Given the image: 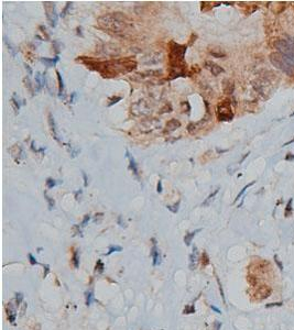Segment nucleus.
Returning <instances> with one entry per match:
<instances>
[{
	"instance_id": "obj_9",
	"label": "nucleus",
	"mask_w": 294,
	"mask_h": 330,
	"mask_svg": "<svg viewBox=\"0 0 294 330\" xmlns=\"http://www.w3.org/2000/svg\"><path fill=\"white\" fill-rule=\"evenodd\" d=\"M205 68H207L214 76H218L219 74H222V73L225 72V70H224L222 67H220V66L217 65V64L213 63V62H210V61H206V62H205Z\"/></svg>"
},
{
	"instance_id": "obj_14",
	"label": "nucleus",
	"mask_w": 294,
	"mask_h": 330,
	"mask_svg": "<svg viewBox=\"0 0 294 330\" xmlns=\"http://www.w3.org/2000/svg\"><path fill=\"white\" fill-rule=\"evenodd\" d=\"M197 262H198V252H197V248L194 246L193 252L190 255V268L195 270V267L197 265Z\"/></svg>"
},
{
	"instance_id": "obj_46",
	"label": "nucleus",
	"mask_w": 294,
	"mask_h": 330,
	"mask_svg": "<svg viewBox=\"0 0 294 330\" xmlns=\"http://www.w3.org/2000/svg\"><path fill=\"white\" fill-rule=\"evenodd\" d=\"M82 193H83L82 189L77 190V191L75 193V198H76V200H79V199H80V195H82Z\"/></svg>"
},
{
	"instance_id": "obj_30",
	"label": "nucleus",
	"mask_w": 294,
	"mask_h": 330,
	"mask_svg": "<svg viewBox=\"0 0 294 330\" xmlns=\"http://www.w3.org/2000/svg\"><path fill=\"white\" fill-rule=\"evenodd\" d=\"M121 251H122L121 246H110V248H109V251L106 253V255H109V254H111V253H114V252H121Z\"/></svg>"
},
{
	"instance_id": "obj_16",
	"label": "nucleus",
	"mask_w": 294,
	"mask_h": 330,
	"mask_svg": "<svg viewBox=\"0 0 294 330\" xmlns=\"http://www.w3.org/2000/svg\"><path fill=\"white\" fill-rule=\"evenodd\" d=\"M7 314H8V318H9V321H10L11 323H13V325H15L17 314H15V307H13V306L11 305V303H9V305H8Z\"/></svg>"
},
{
	"instance_id": "obj_24",
	"label": "nucleus",
	"mask_w": 294,
	"mask_h": 330,
	"mask_svg": "<svg viewBox=\"0 0 294 330\" xmlns=\"http://www.w3.org/2000/svg\"><path fill=\"white\" fill-rule=\"evenodd\" d=\"M73 264H74V267H75V268H78V267H79V253H78V250H74V253H73Z\"/></svg>"
},
{
	"instance_id": "obj_28",
	"label": "nucleus",
	"mask_w": 294,
	"mask_h": 330,
	"mask_svg": "<svg viewBox=\"0 0 294 330\" xmlns=\"http://www.w3.org/2000/svg\"><path fill=\"white\" fill-rule=\"evenodd\" d=\"M95 268H96V270H95L96 273H97V272H98V273H102V272H104V268H105V265H104V263H102L100 260H98L97 263H96V267H95Z\"/></svg>"
},
{
	"instance_id": "obj_32",
	"label": "nucleus",
	"mask_w": 294,
	"mask_h": 330,
	"mask_svg": "<svg viewBox=\"0 0 294 330\" xmlns=\"http://www.w3.org/2000/svg\"><path fill=\"white\" fill-rule=\"evenodd\" d=\"M292 201H293V198H291L287 204V208H285V216H290V214L292 212Z\"/></svg>"
},
{
	"instance_id": "obj_35",
	"label": "nucleus",
	"mask_w": 294,
	"mask_h": 330,
	"mask_svg": "<svg viewBox=\"0 0 294 330\" xmlns=\"http://www.w3.org/2000/svg\"><path fill=\"white\" fill-rule=\"evenodd\" d=\"M5 42H6V44H7L8 50H9L10 54H11L12 56L15 57V54H17V51H15V48H13V46H12V45H11V44H10V43H8V42H7V40H6V39H5Z\"/></svg>"
},
{
	"instance_id": "obj_55",
	"label": "nucleus",
	"mask_w": 294,
	"mask_h": 330,
	"mask_svg": "<svg viewBox=\"0 0 294 330\" xmlns=\"http://www.w3.org/2000/svg\"><path fill=\"white\" fill-rule=\"evenodd\" d=\"M294 116V111H293V113H292V114H291V117H293Z\"/></svg>"
},
{
	"instance_id": "obj_44",
	"label": "nucleus",
	"mask_w": 294,
	"mask_h": 330,
	"mask_svg": "<svg viewBox=\"0 0 294 330\" xmlns=\"http://www.w3.org/2000/svg\"><path fill=\"white\" fill-rule=\"evenodd\" d=\"M24 82H25V86H28L30 90H32V86H31V82H30L29 78H24Z\"/></svg>"
},
{
	"instance_id": "obj_34",
	"label": "nucleus",
	"mask_w": 294,
	"mask_h": 330,
	"mask_svg": "<svg viewBox=\"0 0 294 330\" xmlns=\"http://www.w3.org/2000/svg\"><path fill=\"white\" fill-rule=\"evenodd\" d=\"M72 5H73V3H72V2H70V1L66 3V7L63 9V11H62V12H61V14H60V17H61V18H64L65 15L67 14V12H68V9L71 8V6H72Z\"/></svg>"
},
{
	"instance_id": "obj_22",
	"label": "nucleus",
	"mask_w": 294,
	"mask_h": 330,
	"mask_svg": "<svg viewBox=\"0 0 294 330\" xmlns=\"http://www.w3.org/2000/svg\"><path fill=\"white\" fill-rule=\"evenodd\" d=\"M11 104H12V106H13V109H15V112H19V109H20V101H19V98L17 97V95L15 94H13V96H12V98H11Z\"/></svg>"
},
{
	"instance_id": "obj_17",
	"label": "nucleus",
	"mask_w": 294,
	"mask_h": 330,
	"mask_svg": "<svg viewBox=\"0 0 294 330\" xmlns=\"http://www.w3.org/2000/svg\"><path fill=\"white\" fill-rule=\"evenodd\" d=\"M179 127H181V122L179 120L171 119L170 121H167V123H166V131L167 132H172V131L176 130Z\"/></svg>"
},
{
	"instance_id": "obj_49",
	"label": "nucleus",
	"mask_w": 294,
	"mask_h": 330,
	"mask_svg": "<svg viewBox=\"0 0 294 330\" xmlns=\"http://www.w3.org/2000/svg\"><path fill=\"white\" fill-rule=\"evenodd\" d=\"M281 305H282V303H277V304H269V305H267L265 307L269 308V307H272V306H281Z\"/></svg>"
},
{
	"instance_id": "obj_11",
	"label": "nucleus",
	"mask_w": 294,
	"mask_h": 330,
	"mask_svg": "<svg viewBox=\"0 0 294 330\" xmlns=\"http://www.w3.org/2000/svg\"><path fill=\"white\" fill-rule=\"evenodd\" d=\"M35 82H36V88L35 91H40L44 86H46V78H45V74H41V73H36L35 74Z\"/></svg>"
},
{
	"instance_id": "obj_48",
	"label": "nucleus",
	"mask_w": 294,
	"mask_h": 330,
	"mask_svg": "<svg viewBox=\"0 0 294 330\" xmlns=\"http://www.w3.org/2000/svg\"><path fill=\"white\" fill-rule=\"evenodd\" d=\"M210 308L213 309V310H214V311H216V313H217V314H222V311H220V309H218V308H217V307H215V306H214V305H212V306H210Z\"/></svg>"
},
{
	"instance_id": "obj_8",
	"label": "nucleus",
	"mask_w": 294,
	"mask_h": 330,
	"mask_svg": "<svg viewBox=\"0 0 294 330\" xmlns=\"http://www.w3.org/2000/svg\"><path fill=\"white\" fill-rule=\"evenodd\" d=\"M10 152L12 154V157L15 159V161L19 164L22 160H24V150L22 148L21 145H18L15 144L13 148L10 149Z\"/></svg>"
},
{
	"instance_id": "obj_7",
	"label": "nucleus",
	"mask_w": 294,
	"mask_h": 330,
	"mask_svg": "<svg viewBox=\"0 0 294 330\" xmlns=\"http://www.w3.org/2000/svg\"><path fill=\"white\" fill-rule=\"evenodd\" d=\"M152 248H151V256L153 259V266H157L161 263V258H160V252H159L158 246H157V240L155 238H152Z\"/></svg>"
},
{
	"instance_id": "obj_43",
	"label": "nucleus",
	"mask_w": 294,
	"mask_h": 330,
	"mask_svg": "<svg viewBox=\"0 0 294 330\" xmlns=\"http://www.w3.org/2000/svg\"><path fill=\"white\" fill-rule=\"evenodd\" d=\"M274 260H275V262H277V264H278V266H279V268L282 271L283 270V266H282V263L280 262L279 258H278V255H274Z\"/></svg>"
},
{
	"instance_id": "obj_4",
	"label": "nucleus",
	"mask_w": 294,
	"mask_h": 330,
	"mask_svg": "<svg viewBox=\"0 0 294 330\" xmlns=\"http://www.w3.org/2000/svg\"><path fill=\"white\" fill-rule=\"evenodd\" d=\"M270 62L273 66H275L278 70H282L283 73H285L289 76H293L294 75V66L293 64L291 63L287 58L281 55L280 53H275L273 52L270 54Z\"/></svg>"
},
{
	"instance_id": "obj_10",
	"label": "nucleus",
	"mask_w": 294,
	"mask_h": 330,
	"mask_svg": "<svg viewBox=\"0 0 294 330\" xmlns=\"http://www.w3.org/2000/svg\"><path fill=\"white\" fill-rule=\"evenodd\" d=\"M135 105H136L137 107H139V109H138V110H136V111H132V113H135V114H137V116H144V114H147V113L144 112L143 110H145V111H147L148 113L151 111L150 108L147 106V102H145L144 100H140L139 102H137V104H135Z\"/></svg>"
},
{
	"instance_id": "obj_1",
	"label": "nucleus",
	"mask_w": 294,
	"mask_h": 330,
	"mask_svg": "<svg viewBox=\"0 0 294 330\" xmlns=\"http://www.w3.org/2000/svg\"><path fill=\"white\" fill-rule=\"evenodd\" d=\"M96 70L102 76H116L119 73H128L136 68V63L131 60H116L110 62L96 63Z\"/></svg>"
},
{
	"instance_id": "obj_45",
	"label": "nucleus",
	"mask_w": 294,
	"mask_h": 330,
	"mask_svg": "<svg viewBox=\"0 0 294 330\" xmlns=\"http://www.w3.org/2000/svg\"><path fill=\"white\" fill-rule=\"evenodd\" d=\"M43 266L45 267V273L43 274V277L45 278V277L48 276V274L50 273V266H49V265H43Z\"/></svg>"
},
{
	"instance_id": "obj_33",
	"label": "nucleus",
	"mask_w": 294,
	"mask_h": 330,
	"mask_svg": "<svg viewBox=\"0 0 294 330\" xmlns=\"http://www.w3.org/2000/svg\"><path fill=\"white\" fill-rule=\"evenodd\" d=\"M22 301H23V294L22 293H17L15 294V306H20Z\"/></svg>"
},
{
	"instance_id": "obj_21",
	"label": "nucleus",
	"mask_w": 294,
	"mask_h": 330,
	"mask_svg": "<svg viewBox=\"0 0 294 330\" xmlns=\"http://www.w3.org/2000/svg\"><path fill=\"white\" fill-rule=\"evenodd\" d=\"M218 191H219V188H216V189L214 190V191H213L212 194H209L207 198H206V199H205V200L203 201V204H202V206H203V207H207V206H209V205L212 204V201L214 200V198H215V196H216V195H217V194H218Z\"/></svg>"
},
{
	"instance_id": "obj_31",
	"label": "nucleus",
	"mask_w": 294,
	"mask_h": 330,
	"mask_svg": "<svg viewBox=\"0 0 294 330\" xmlns=\"http://www.w3.org/2000/svg\"><path fill=\"white\" fill-rule=\"evenodd\" d=\"M44 197H45V199H46V201L49 203V208H50V210H52L53 208H54V205H55V203H54V200L51 198L50 196H48V194H46V191H44Z\"/></svg>"
},
{
	"instance_id": "obj_13",
	"label": "nucleus",
	"mask_w": 294,
	"mask_h": 330,
	"mask_svg": "<svg viewBox=\"0 0 294 330\" xmlns=\"http://www.w3.org/2000/svg\"><path fill=\"white\" fill-rule=\"evenodd\" d=\"M49 126H50L51 132H52V135H53V138H54L55 140L58 141V142H61V141H60V139H58V132H56V125H55V120H54V118H53L52 113H49Z\"/></svg>"
},
{
	"instance_id": "obj_3",
	"label": "nucleus",
	"mask_w": 294,
	"mask_h": 330,
	"mask_svg": "<svg viewBox=\"0 0 294 330\" xmlns=\"http://www.w3.org/2000/svg\"><path fill=\"white\" fill-rule=\"evenodd\" d=\"M273 46L279 51L281 55L294 64V41L289 39H277L273 42Z\"/></svg>"
},
{
	"instance_id": "obj_47",
	"label": "nucleus",
	"mask_w": 294,
	"mask_h": 330,
	"mask_svg": "<svg viewBox=\"0 0 294 330\" xmlns=\"http://www.w3.org/2000/svg\"><path fill=\"white\" fill-rule=\"evenodd\" d=\"M294 160V155L291 154V153H289V154L285 156V161H293Z\"/></svg>"
},
{
	"instance_id": "obj_52",
	"label": "nucleus",
	"mask_w": 294,
	"mask_h": 330,
	"mask_svg": "<svg viewBox=\"0 0 294 330\" xmlns=\"http://www.w3.org/2000/svg\"><path fill=\"white\" fill-rule=\"evenodd\" d=\"M293 142H294V139H292V140H290L289 142H287V143H284V144H283V147H287V145L291 144V143H293Z\"/></svg>"
},
{
	"instance_id": "obj_40",
	"label": "nucleus",
	"mask_w": 294,
	"mask_h": 330,
	"mask_svg": "<svg viewBox=\"0 0 294 330\" xmlns=\"http://www.w3.org/2000/svg\"><path fill=\"white\" fill-rule=\"evenodd\" d=\"M82 175H83V178H84V186L87 187L88 186V178H87V175L85 172H82Z\"/></svg>"
},
{
	"instance_id": "obj_50",
	"label": "nucleus",
	"mask_w": 294,
	"mask_h": 330,
	"mask_svg": "<svg viewBox=\"0 0 294 330\" xmlns=\"http://www.w3.org/2000/svg\"><path fill=\"white\" fill-rule=\"evenodd\" d=\"M24 66H25V70H28V73H29V75H32V70H31V67H30L29 65H27V64H25V65H24Z\"/></svg>"
},
{
	"instance_id": "obj_38",
	"label": "nucleus",
	"mask_w": 294,
	"mask_h": 330,
	"mask_svg": "<svg viewBox=\"0 0 294 330\" xmlns=\"http://www.w3.org/2000/svg\"><path fill=\"white\" fill-rule=\"evenodd\" d=\"M90 220V216L89 215H86L85 217H84V219H83V221H82V224H80V226L82 227H85V226L88 224V221Z\"/></svg>"
},
{
	"instance_id": "obj_29",
	"label": "nucleus",
	"mask_w": 294,
	"mask_h": 330,
	"mask_svg": "<svg viewBox=\"0 0 294 330\" xmlns=\"http://www.w3.org/2000/svg\"><path fill=\"white\" fill-rule=\"evenodd\" d=\"M121 99H122V97H120V96H116V97H111V98H109V102L107 104V107H111L113 105L117 104L118 101H120Z\"/></svg>"
},
{
	"instance_id": "obj_2",
	"label": "nucleus",
	"mask_w": 294,
	"mask_h": 330,
	"mask_svg": "<svg viewBox=\"0 0 294 330\" xmlns=\"http://www.w3.org/2000/svg\"><path fill=\"white\" fill-rule=\"evenodd\" d=\"M98 23L102 29L109 30L114 33H123L129 28V21L121 13H110L105 14L98 19Z\"/></svg>"
},
{
	"instance_id": "obj_15",
	"label": "nucleus",
	"mask_w": 294,
	"mask_h": 330,
	"mask_svg": "<svg viewBox=\"0 0 294 330\" xmlns=\"http://www.w3.org/2000/svg\"><path fill=\"white\" fill-rule=\"evenodd\" d=\"M40 61L42 62V63L46 66V67H54L55 65H56V63H58V61H60V57L58 56H55L53 57V58H46V57H41L40 58Z\"/></svg>"
},
{
	"instance_id": "obj_36",
	"label": "nucleus",
	"mask_w": 294,
	"mask_h": 330,
	"mask_svg": "<svg viewBox=\"0 0 294 330\" xmlns=\"http://www.w3.org/2000/svg\"><path fill=\"white\" fill-rule=\"evenodd\" d=\"M210 54L213 55L214 57H217V58H220V57H224L226 54L222 53V52H217V51H210Z\"/></svg>"
},
{
	"instance_id": "obj_41",
	"label": "nucleus",
	"mask_w": 294,
	"mask_h": 330,
	"mask_svg": "<svg viewBox=\"0 0 294 330\" xmlns=\"http://www.w3.org/2000/svg\"><path fill=\"white\" fill-rule=\"evenodd\" d=\"M162 181H161V179H159V182H158V186H157V191H158L159 194H161V193H162Z\"/></svg>"
},
{
	"instance_id": "obj_19",
	"label": "nucleus",
	"mask_w": 294,
	"mask_h": 330,
	"mask_svg": "<svg viewBox=\"0 0 294 330\" xmlns=\"http://www.w3.org/2000/svg\"><path fill=\"white\" fill-rule=\"evenodd\" d=\"M202 229L200 228V229H196V230H194V231L192 232H188V233H186L185 234V237H184V242H185V244H186L187 246H191V243H192V240L194 239V237L198 233V232H201Z\"/></svg>"
},
{
	"instance_id": "obj_23",
	"label": "nucleus",
	"mask_w": 294,
	"mask_h": 330,
	"mask_svg": "<svg viewBox=\"0 0 294 330\" xmlns=\"http://www.w3.org/2000/svg\"><path fill=\"white\" fill-rule=\"evenodd\" d=\"M62 181H55V179H53V178H48L46 179V182H45V184H46V187L49 188V189H51V188H53V187H55V186H58V185H60V184H62Z\"/></svg>"
},
{
	"instance_id": "obj_27",
	"label": "nucleus",
	"mask_w": 294,
	"mask_h": 330,
	"mask_svg": "<svg viewBox=\"0 0 294 330\" xmlns=\"http://www.w3.org/2000/svg\"><path fill=\"white\" fill-rule=\"evenodd\" d=\"M253 184H254V182H251L250 184H248V185H246V186H244V188H242V189L240 190V193H239V194H238V195H237V197H236V199H235V203H236L237 200H238V199H240V197L242 196V195H244V191H246V190L248 189V188H249V187H250V186H252V185H253Z\"/></svg>"
},
{
	"instance_id": "obj_18",
	"label": "nucleus",
	"mask_w": 294,
	"mask_h": 330,
	"mask_svg": "<svg viewBox=\"0 0 294 330\" xmlns=\"http://www.w3.org/2000/svg\"><path fill=\"white\" fill-rule=\"evenodd\" d=\"M222 88H224V91H225V94H228V95H230V94H232V92H234V89H235V85H234V83H232L231 80H229V79H225V80H224V84H222Z\"/></svg>"
},
{
	"instance_id": "obj_39",
	"label": "nucleus",
	"mask_w": 294,
	"mask_h": 330,
	"mask_svg": "<svg viewBox=\"0 0 294 330\" xmlns=\"http://www.w3.org/2000/svg\"><path fill=\"white\" fill-rule=\"evenodd\" d=\"M28 256H29L30 263H31L32 265H36V264H39V263H38V261L35 260V258H34V256H33L31 253H29V255H28Z\"/></svg>"
},
{
	"instance_id": "obj_25",
	"label": "nucleus",
	"mask_w": 294,
	"mask_h": 330,
	"mask_svg": "<svg viewBox=\"0 0 294 330\" xmlns=\"http://www.w3.org/2000/svg\"><path fill=\"white\" fill-rule=\"evenodd\" d=\"M85 298H86V305L87 306H90L94 301L93 292H92V291H87L86 293H85Z\"/></svg>"
},
{
	"instance_id": "obj_5",
	"label": "nucleus",
	"mask_w": 294,
	"mask_h": 330,
	"mask_svg": "<svg viewBox=\"0 0 294 330\" xmlns=\"http://www.w3.org/2000/svg\"><path fill=\"white\" fill-rule=\"evenodd\" d=\"M217 117L220 121H229L234 118L229 100H224L217 106Z\"/></svg>"
},
{
	"instance_id": "obj_20",
	"label": "nucleus",
	"mask_w": 294,
	"mask_h": 330,
	"mask_svg": "<svg viewBox=\"0 0 294 330\" xmlns=\"http://www.w3.org/2000/svg\"><path fill=\"white\" fill-rule=\"evenodd\" d=\"M56 75H58V91H60V94H58V97L60 98H64V82H63V78H62V75H61V73L58 72V70H56Z\"/></svg>"
},
{
	"instance_id": "obj_42",
	"label": "nucleus",
	"mask_w": 294,
	"mask_h": 330,
	"mask_svg": "<svg viewBox=\"0 0 294 330\" xmlns=\"http://www.w3.org/2000/svg\"><path fill=\"white\" fill-rule=\"evenodd\" d=\"M76 97H77V92H76V91L72 92V95H71V98H70V102H71V104L75 102V99H76Z\"/></svg>"
},
{
	"instance_id": "obj_54",
	"label": "nucleus",
	"mask_w": 294,
	"mask_h": 330,
	"mask_svg": "<svg viewBox=\"0 0 294 330\" xmlns=\"http://www.w3.org/2000/svg\"><path fill=\"white\" fill-rule=\"evenodd\" d=\"M217 152H219V153H222V152H227V150H219V149H217Z\"/></svg>"
},
{
	"instance_id": "obj_12",
	"label": "nucleus",
	"mask_w": 294,
	"mask_h": 330,
	"mask_svg": "<svg viewBox=\"0 0 294 330\" xmlns=\"http://www.w3.org/2000/svg\"><path fill=\"white\" fill-rule=\"evenodd\" d=\"M126 157L129 160V169L132 171V173H133V174H135L137 177H139L138 165H137V163H136V160H135V157H133V156H132V155L129 153V151H127V152H126Z\"/></svg>"
},
{
	"instance_id": "obj_53",
	"label": "nucleus",
	"mask_w": 294,
	"mask_h": 330,
	"mask_svg": "<svg viewBox=\"0 0 294 330\" xmlns=\"http://www.w3.org/2000/svg\"><path fill=\"white\" fill-rule=\"evenodd\" d=\"M77 34L80 35V36H83V34H82V28H80V27L77 28Z\"/></svg>"
},
{
	"instance_id": "obj_6",
	"label": "nucleus",
	"mask_w": 294,
	"mask_h": 330,
	"mask_svg": "<svg viewBox=\"0 0 294 330\" xmlns=\"http://www.w3.org/2000/svg\"><path fill=\"white\" fill-rule=\"evenodd\" d=\"M43 5L44 9H45V15L50 22V25L52 28H55L58 20V15L55 11V3L51 2V1H45V2H43Z\"/></svg>"
},
{
	"instance_id": "obj_26",
	"label": "nucleus",
	"mask_w": 294,
	"mask_h": 330,
	"mask_svg": "<svg viewBox=\"0 0 294 330\" xmlns=\"http://www.w3.org/2000/svg\"><path fill=\"white\" fill-rule=\"evenodd\" d=\"M179 205H181V201H177V203H175V204L173 205V206H166V208L169 209V210L171 211V212H173V214H176L177 211H179Z\"/></svg>"
},
{
	"instance_id": "obj_37",
	"label": "nucleus",
	"mask_w": 294,
	"mask_h": 330,
	"mask_svg": "<svg viewBox=\"0 0 294 330\" xmlns=\"http://www.w3.org/2000/svg\"><path fill=\"white\" fill-rule=\"evenodd\" d=\"M194 311H195V307L193 305L192 306H186L185 309H184V314H193Z\"/></svg>"
},
{
	"instance_id": "obj_51",
	"label": "nucleus",
	"mask_w": 294,
	"mask_h": 330,
	"mask_svg": "<svg viewBox=\"0 0 294 330\" xmlns=\"http://www.w3.org/2000/svg\"><path fill=\"white\" fill-rule=\"evenodd\" d=\"M220 326H222V323H215V330H219V328H220Z\"/></svg>"
}]
</instances>
